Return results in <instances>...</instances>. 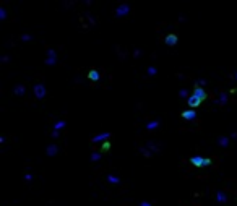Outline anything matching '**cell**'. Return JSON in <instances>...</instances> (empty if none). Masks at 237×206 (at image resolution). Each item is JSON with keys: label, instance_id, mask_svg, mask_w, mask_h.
<instances>
[{"label": "cell", "instance_id": "obj_12", "mask_svg": "<svg viewBox=\"0 0 237 206\" xmlns=\"http://www.w3.org/2000/svg\"><path fill=\"white\" fill-rule=\"evenodd\" d=\"M46 151H47V156H55L57 154V146L55 145H49Z\"/></svg>", "mask_w": 237, "mask_h": 206}, {"label": "cell", "instance_id": "obj_26", "mask_svg": "<svg viewBox=\"0 0 237 206\" xmlns=\"http://www.w3.org/2000/svg\"><path fill=\"white\" fill-rule=\"evenodd\" d=\"M21 41H25V42L26 41H31V36L29 34H25V36H21Z\"/></svg>", "mask_w": 237, "mask_h": 206}, {"label": "cell", "instance_id": "obj_6", "mask_svg": "<svg viewBox=\"0 0 237 206\" xmlns=\"http://www.w3.org/2000/svg\"><path fill=\"white\" fill-rule=\"evenodd\" d=\"M187 104H188V107H190V109H195V107H198V106L201 104V101H200V99H198L195 94H192V96H188Z\"/></svg>", "mask_w": 237, "mask_h": 206}, {"label": "cell", "instance_id": "obj_28", "mask_svg": "<svg viewBox=\"0 0 237 206\" xmlns=\"http://www.w3.org/2000/svg\"><path fill=\"white\" fill-rule=\"evenodd\" d=\"M198 84H201V86H205V84H206V81H205L203 78H201V80H198Z\"/></svg>", "mask_w": 237, "mask_h": 206}, {"label": "cell", "instance_id": "obj_18", "mask_svg": "<svg viewBox=\"0 0 237 206\" xmlns=\"http://www.w3.org/2000/svg\"><path fill=\"white\" fill-rule=\"evenodd\" d=\"M218 145L222 146V148H226V146L229 145V138H228V136H221V138L218 140Z\"/></svg>", "mask_w": 237, "mask_h": 206}, {"label": "cell", "instance_id": "obj_20", "mask_svg": "<svg viewBox=\"0 0 237 206\" xmlns=\"http://www.w3.org/2000/svg\"><path fill=\"white\" fill-rule=\"evenodd\" d=\"M109 149H111V141H106V143H102L101 153H106V151H109Z\"/></svg>", "mask_w": 237, "mask_h": 206}, {"label": "cell", "instance_id": "obj_8", "mask_svg": "<svg viewBox=\"0 0 237 206\" xmlns=\"http://www.w3.org/2000/svg\"><path fill=\"white\" fill-rule=\"evenodd\" d=\"M182 119H185V120H195V119H197V112H195V109L184 111V112H182Z\"/></svg>", "mask_w": 237, "mask_h": 206}, {"label": "cell", "instance_id": "obj_13", "mask_svg": "<svg viewBox=\"0 0 237 206\" xmlns=\"http://www.w3.org/2000/svg\"><path fill=\"white\" fill-rule=\"evenodd\" d=\"M25 91H26V88L23 86V84H18V86L13 89V92H15L16 96H23V94H25Z\"/></svg>", "mask_w": 237, "mask_h": 206}, {"label": "cell", "instance_id": "obj_17", "mask_svg": "<svg viewBox=\"0 0 237 206\" xmlns=\"http://www.w3.org/2000/svg\"><path fill=\"white\" fill-rule=\"evenodd\" d=\"M88 78H89V80H93V81H98V80H99V73H98L96 70H91V71L88 73Z\"/></svg>", "mask_w": 237, "mask_h": 206}, {"label": "cell", "instance_id": "obj_22", "mask_svg": "<svg viewBox=\"0 0 237 206\" xmlns=\"http://www.w3.org/2000/svg\"><path fill=\"white\" fill-rule=\"evenodd\" d=\"M101 156H102V153H93L91 154V161H99Z\"/></svg>", "mask_w": 237, "mask_h": 206}, {"label": "cell", "instance_id": "obj_19", "mask_svg": "<svg viewBox=\"0 0 237 206\" xmlns=\"http://www.w3.org/2000/svg\"><path fill=\"white\" fill-rule=\"evenodd\" d=\"M107 182H109V183H119L120 178L115 177V175H107Z\"/></svg>", "mask_w": 237, "mask_h": 206}, {"label": "cell", "instance_id": "obj_7", "mask_svg": "<svg viewBox=\"0 0 237 206\" xmlns=\"http://www.w3.org/2000/svg\"><path fill=\"white\" fill-rule=\"evenodd\" d=\"M34 96H36L37 99H42L44 96H46V86H44V84H36V86H34Z\"/></svg>", "mask_w": 237, "mask_h": 206}, {"label": "cell", "instance_id": "obj_4", "mask_svg": "<svg viewBox=\"0 0 237 206\" xmlns=\"http://www.w3.org/2000/svg\"><path fill=\"white\" fill-rule=\"evenodd\" d=\"M193 94L197 96V98L200 99L201 102H203V101H206V98H208V94H206V91H205V88H200V86H197V84H195Z\"/></svg>", "mask_w": 237, "mask_h": 206}, {"label": "cell", "instance_id": "obj_10", "mask_svg": "<svg viewBox=\"0 0 237 206\" xmlns=\"http://www.w3.org/2000/svg\"><path fill=\"white\" fill-rule=\"evenodd\" d=\"M216 200H218L219 203H226V201H228V197H226L224 191H218V193H216Z\"/></svg>", "mask_w": 237, "mask_h": 206}, {"label": "cell", "instance_id": "obj_14", "mask_svg": "<svg viewBox=\"0 0 237 206\" xmlns=\"http://www.w3.org/2000/svg\"><path fill=\"white\" fill-rule=\"evenodd\" d=\"M146 148H148L151 153H159V146H156L153 141H148V143H146Z\"/></svg>", "mask_w": 237, "mask_h": 206}, {"label": "cell", "instance_id": "obj_23", "mask_svg": "<svg viewBox=\"0 0 237 206\" xmlns=\"http://www.w3.org/2000/svg\"><path fill=\"white\" fill-rule=\"evenodd\" d=\"M156 73H158V70H156L154 67H149V68H148V75H149V76H154Z\"/></svg>", "mask_w": 237, "mask_h": 206}, {"label": "cell", "instance_id": "obj_9", "mask_svg": "<svg viewBox=\"0 0 237 206\" xmlns=\"http://www.w3.org/2000/svg\"><path fill=\"white\" fill-rule=\"evenodd\" d=\"M164 41H166V44H167V46H176L179 39H177V36H176V34H169V36H166V39H164Z\"/></svg>", "mask_w": 237, "mask_h": 206}, {"label": "cell", "instance_id": "obj_11", "mask_svg": "<svg viewBox=\"0 0 237 206\" xmlns=\"http://www.w3.org/2000/svg\"><path fill=\"white\" fill-rule=\"evenodd\" d=\"M218 102L219 106H224L226 102H228V94H226V92H221V94H219V98H218Z\"/></svg>", "mask_w": 237, "mask_h": 206}, {"label": "cell", "instance_id": "obj_3", "mask_svg": "<svg viewBox=\"0 0 237 206\" xmlns=\"http://www.w3.org/2000/svg\"><path fill=\"white\" fill-rule=\"evenodd\" d=\"M55 63H57V54H55V50L49 49V50H47L46 65H47V67H50V65H55Z\"/></svg>", "mask_w": 237, "mask_h": 206}, {"label": "cell", "instance_id": "obj_5", "mask_svg": "<svg viewBox=\"0 0 237 206\" xmlns=\"http://www.w3.org/2000/svg\"><path fill=\"white\" fill-rule=\"evenodd\" d=\"M109 138H111V133L109 132H106V133H99V135H96V136H93V140L91 141L93 143H106V141H109Z\"/></svg>", "mask_w": 237, "mask_h": 206}, {"label": "cell", "instance_id": "obj_1", "mask_svg": "<svg viewBox=\"0 0 237 206\" xmlns=\"http://www.w3.org/2000/svg\"><path fill=\"white\" fill-rule=\"evenodd\" d=\"M190 164H193L195 167H206V166H211V159L203 156H192Z\"/></svg>", "mask_w": 237, "mask_h": 206}, {"label": "cell", "instance_id": "obj_30", "mask_svg": "<svg viewBox=\"0 0 237 206\" xmlns=\"http://www.w3.org/2000/svg\"><path fill=\"white\" fill-rule=\"evenodd\" d=\"M52 136H54V138H57V136H59V132H55V130H54V132H52Z\"/></svg>", "mask_w": 237, "mask_h": 206}, {"label": "cell", "instance_id": "obj_25", "mask_svg": "<svg viewBox=\"0 0 237 206\" xmlns=\"http://www.w3.org/2000/svg\"><path fill=\"white\" fill-rule=\"evenodd\" d=\"M0 18H2V20H5V18H7V12H5L3 8H0Z\"/></svg>", "mask_w": 237, "mask_h": 206}, {"label": "cell", "instance_id": "obj_16", "mask_svg": "<svg viewBox=\"0 0 237 206\" xmlns=\"http://www.w3.org/2000/svg\"><path fill=\"white\" fill-rule=\"evenodd\" d=\"M63 127H67V122H65V120H59V122L54 125V130H55V132H60Z\"/></svg>", "mask_w": 237, "mask_h": 206}, {"label": "cell", "instance_id": "obj_29", "mask_svg": "<svg viewBox=\"0 0 237 206\" xmlns=\"http://www.w3.org/2000/svg\"><path fill=\"white\" fill-rule=\"evenodd\" d=\"M140 206H151L148 201H141V203H140Z\"/></svg>", "mask_w": 237, "mask_h": 206}, {"label": "cell", "instance_id": "obj_27", "mask_svg": "<svg viewBox=\"0 0 237 206\" xmlns=\"http://www.w3.org/2000/svg\"><path fill=\"white\" fill-rule=\"evenodd\" d=\"M25 180H26V182H31V180H33V175H31V174H26V175H25Z\"/></svg>", "mask_w": 237, "mask_h": 206}, {"label": "cell", "instance_id": "obj_2", "mask_svg": "<svg viewBox=\"0 0 237 206\" xmlns=\"http://www.w3.org/2000/svg\"><path fill=\"white\" fill-rule=\"evenodd\" d=\"M130 13V5L128 3H122V5H119L117 8H115V16L120 18V16H125Z\"/></svg>", "mask_w": 237, "mask_h": 206}, {"label": "cell", "instance_id": "obj_15", "mask_svg": "<svg viewBox=\"0 0 237 206\" xmlns=\"http://www.w3.org/2000/svg\"><path fill=\"white\" fill-rule=\"evenodd\" d=\"M158 127H159V122H158V120H151V122L146 123V130H154V128H158Z\"/></svg>", "mask_w": 237, "mask_h": 206}, {"label": "cell", "instance_id": "obj_21", "mask_svg": "<svg viewBox=\"0 0 237 206\" xmlns=\"http://www.w3.org/2000/svg\"><path fill=\"white\" fill-rule=\"evenodd\" d=\"M141 154H143V156H145V157H149V156H151V154H153V153H151V151L148 149V148H141Z\"/></svg>", "mask_w": 237, "mask_h": 206}, {"label": "cell", "instance_id": "obj_24", "mask_svg": "<svg viewBox=\"0 0 237 206\" xmlns=\"http://www.w3.org/2000/svg\"><path fill=\"white\" fill-rule=\"evenodd\" d=\"M179 96H180V98H187V91H185V89H180V91H179Z\"/></svg>", "mask_w": 237, "mask_h": 206}, {"label": "cell", "instance_id": "obj_31", "mask_svg": "<svg viewBox=\"0 0 237 206\" xmlns=\"http://www.w3.org/2000/svg\"><path fill=\"white\" fill-rule=\"evenodd\" d=\"M236 81H237V73H236Z\"/></svg>", "mask_w": 237, "mask_h": 206}]
</instances>
